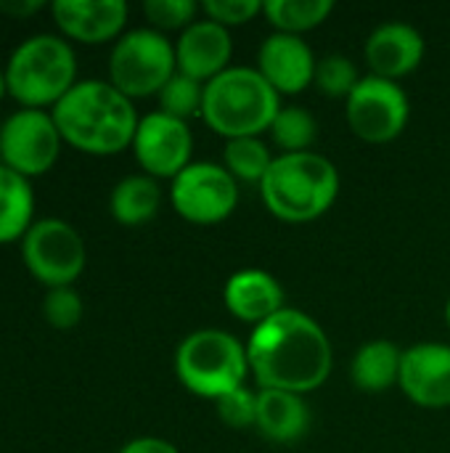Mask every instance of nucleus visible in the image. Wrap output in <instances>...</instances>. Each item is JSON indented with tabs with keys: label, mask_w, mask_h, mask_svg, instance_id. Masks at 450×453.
Returning a JSON list of instances; mask_svg holds the SVG:
<instances>
[{
	"label": "nucleus",
	"mask_w": 450,
	"mask_h": 453,
	"mask_svg": "<svg viewBox=\"0 0 450 453\" xmlns=\"http://www.w3.org/2000/svg\"><path fill=\"white\" fill-rule=\"evenodd\" d=\"M247 358L260 390H286L297 395L318 390L334 364L326 332L297 308H284L257 324L247 342Z\"/></svg>",
	"instance_id": "obj_1"
},
{
	"label": "nucleus",
	"mask_w": 450,
	"mask_h": 453,
	"mask_svg": "<svg viewBox=\"0 0 450 453\" xmlns=\"http://www.w3.org/2000/svg\"><path fill=\"white\" fill-rule=\"evenodd\" d=\"M50 114L64 143L90 157H111L130 149L141 122L133 98L98 77L77 80Z\"/></svg>",
	"instance_id": "obj_2"
},
{
	"label": "nucleus",
	"mask_w": 450,
	"mask_h": 453,
	"mask_svg": "<svg viewBox=\"0 0 450 453\" xmlns=\"http://www.w3.org/2000/svg\"><path fill=\"white\" fill-rule=\"evenodd\" d=\"M8 96L24 109H53L77 82V50L56 32H34L5 61Z\"/></svg>",
	"instance_id": "obj_3"
},
{
	"label": "nucleus",
	"mask_w": 450,
	"mask_h": 453,
	"mask_svg": "<svg viewBox=\"0 0 450 453\" xmlns=\"http://www.w3.org/2000/svg\"><path fill=\"white\" fill-rule=\"evenodd\" d=\"M260 194L278 220L310 223L337 202L339 170L316 151L278 154L260 183Z\"/></svg>",
	"instance_id": "obj_4"
},
{
	"label": "nucleus",
	"mask_w": 450,
	"mask_h": 453,
	"mask_svg": "<svg viewBox=\"0 0 450 453\" xmlns=\"http://www.w3.org/2000/svg\"><path fill=\"white\" fill-rule=\"evenodd\" d=\"M278 109V93L255 66H228L204 82L202 117L228 141L271 130Z\"/></svg>",
	"instance_id": "obj_5"
},
{
	"label": "nucleus",
	"mask_w": 450,
	"mask_h": 453,
	"mask_svg": "<svg viewBox=\"0 0 450 453\" xmlns=\"http://www.w3.org/2000/svg\"><path fill=\"white\" fill-rule=\"evenodd\" d=\"M175 374L188 393L217 401L244 388L249 374L247 348L223 329L191 332L175 350Z\"/></svg>",
	"instance_id": "obj_6"
},
{
	"label": "nucleus",
	"mask_w": 450,
	"mask_h": 453,
	"mask_svg": "<svg viewBox=\"0 0 450 453\" xmlns=\"http://www.w3.org/2000/svg\"><path fill=\"white\" fill-rule=\"evenodd\" d=\"M178 72L175 45L154 27H135L122 32L109 53V82L127 98L159 96V90Z\"/></svg>",
	"instance_id": "obj_7"
},
{
	"label": "nucleus",
	"mask_w": 450,
	"mask_h": 453,
	"mask_svg": "<svg viewBox=\"0 0 450 453\" xmlns=\"http://www.w3.org/2000/svg\"><path fill=\"white\" fill-rule=\"evenodd\" d=\"M19 252L29 276L48 289L74 287L88 265L85 239L64 218H37L21 236Z\"/></svg>",
	"instance_id": "obj_8"
},
{
	"label": "nucleus",
	"mask_w": 450,
	"mask_h": 453,
	"mask_svg": "<svg viewBox=\"0 0 450 453\" xmlns=\"http://www.w3.org/2000/svg\"><path fill=\"white\" fill-rule=\"evenodd\" d=\"M64 138L50 109H13L0 122V162L24 178L45 175L61 157Z\"/></svg>",
	"instance_id": "obj_9"
},
{
	"label": "nucleus",
	"mask_w": 450,
	"mask_h": 453,
	"mask_svg": "<svg viewBox=\"0 0 450 453\" xmlns=\"http://www.w3.org/2000/svg\"><path fill=\"white\" fill-rule=\"evenodd\" d=\"M175 212L196 226L225 220L239 204L236 178L215 162H191L172 178L170 191Z\"/></svg>",
	"instance_id": "obj_10"
},
{
	"label": "nucleus",
	"mask_w": 450,
	"mask_h": 453,
	"mask_svg": "<svg viewBox=\"0 0 450 453\" xmlns=\"http://www.w3.org/2000/svg\"><path fill=\"white\" fill-rule=\"evenodd\" d=\"M345 111L358 138L369 143H387L406 130L411 104L406 90L395 80L366 74L347 96Z\"/></svg>",
	"instance_id": "obj_11"
},
{
	"label": "nucleus",
	"mask_w": 450,
	"mask_h": 453,
	"mask_svg": "<svg viewBox=\"0 0 450 453\" xmlns=\"http://www.w3.org/2000/svg\"><path fill=\"white\" fill-rule=\"evenodd\" d=\"M130 149L138 165L146 170V175L172 180L191 165L194 135L188 122L156 109L141 117Z\"/></svg>",
	"instance_id": "obj_12"
},
{
	"label": "nucleus",
	"mask_w": 450,
	"mask_h": 453,
	"mask_svg": "<svg viewBox=\"0 0 450 453\" xmlns=\"http://www.w3.org/2000/svg\"><path fill=\"white\" fill-rule=\"evenodd\" d=\"M48 8L58 32L85 45L117 40L130 13L125 0H53Z\"/></svg>",
	"instance_id": "obj_13"
},
{
	"label": "nucleus",
	"mask_w": 450,
	"mask_h": 453,
	"mask_svg": "<svg viewBox=\"0 0 450 453\" xmlns=\"http://www.w3.org/2000/svg\"><path fill=\"white\" fill-rule=\"evenodd\" d=\"M400 390L422 409L450 406V345L422 342L403 350Z\"/></svg>",
	"instance_id": "obj_14"
},
{
	"label": "nucleus",
	"mask_w": 450,
	"mask_h": 453,
	"mask_svg": "<svg viewBox=\"0 0 450 453\" xmlns=\"http://www.w3.org/2000/svg\"><path fill=\"white\" fill-rule=\"evenodd\" d=\"M316 56L300 35L273 32L257 50V72L281 93H302L316 80Z\"/></svg>",
	"instance_id": "obj_15"
},
{
	"label": "nucleus",
	"mask_w": 450,
	"mask_h": 453,
	"mask_svg": "<svg viewBox=\"0 0 450 453\" xmlns=\"http://www.w3.org/2000/svg\"><path fill=\"white\" fill-rule=\"evenodd\" d=\"M424 50H427V42H424L422 32L408 21L379 24L363 45L371 74L395 80V82H398V77L411 74L422 64Z\"/></svg>",
	"instance_id": "obj_16"
},
{
	"label": "nucleus",
	"mask_w": 450,
	"mask_h": 453,
	"mask_svg": "<svg viewBox=\"0 0 450 453\" xmlns=\"http://www.w3.org/2000/svg\"><path fill=\"white\" fill-rule=\"evenodd\" d=\"M231 53H233V42H231L228 27H223L212 19L188 24L175 42L178 72H183L199 82H210L212 77L225 72Z\"/></svg>",
	"instance_id": "obj_17"
},
{
	"label": "nucleus",
	"mask_w": 450,
	"mask_h": 453,
	"mask_svg": "<svg viewBox=\"0 0 450 453\" xmlns=\"http://www.w3.org/2000/svg\"><path fill=\"white\" fill-rule=\"evenodd\" d=\"M223 300L236 319L257 326L284 311V287L263 268H244L225 281Z\"/></svg>",
	"instance_id": "obj_18"
},
{
	"label": "nucleus",
	"mask_w": 450,
	"mask_h": 453,
	"mask_svg": "<svg viewBox=\"0 0 450 453\" xmlns=\"http://www.w3.org/2000/svg\"><path fill=\"white\" fill-rule=\"evenodd\" d=\"M310 409L302 395L286 390H260L257 393V422L255 427L271 443L289 446L308 435Z\"/></svg>",
	"instance_id": "obj_19"
},
{
	"label": "nucleus",
	"mask_w": 450,
	"mask_h": 453,
	"mask_svg": "<svg viewBox=\"0 0 450 453\" xmlns=\"http://www.w3.org/2000/svg\"><path fill=\"white\" fill-rule=\"evenodd\" d=\"M37 196L32 180L0 162V244L21 242L29 226L37 220Z\"/></svg>",
	"instance_id": "obj_20"
},
{
	"label": "nucleus",
	"mask_w": 450,
	"mask_h": 453,
	"mask_svg": "<svg viewBox=\"0 0 450 453\" xmlns=\"http://www.w3.org/2000/svg\"><path fill=\"white\" fill-rule=\"evenodd\" d=\"M403 350L390 340H371L353 356L350 377L358 390L382 393L400 382Z\"/></svg>",
	"instance_id": "obj_21"
},
{
	"label": "nucleus",
	"mask_w": 450,
	"mask_h": 453,
	"mask_svg": "<svg viewBox=\"0 0 450 453\" xmlns=\"http://www.w3.org/2000/svg\"><path fill=\"white\" fill-rule=\"evenodd\" d=\"M162 204V188L156 178L146 173L125 175L119 183H114L109 194V212L122 226H143L149 223Z\"/></svg>",
	"instance_id": "obj_22"
},
{
	"label": "nucleus",
	"mask_w": 450,
	"mask_h": 453,
	"mask_svg": "<svg viewBox=\"0 0 450 453\" xmlns=\"http://www.w3.org/2000/svg\"><path fill=\"white\" fill-rule=\"evenodd\" d=\"M334 11V0H268L263 13L276 27V32L302 35L324 24Z\"/></svg>",
	"instance_id": "obj_23"
},
{
	"label": "nucleus",
	"mask_w": 450,
	"mask_h": 453,
	"mask_svg": "<svg viewBox=\"0 0 450 453\" xmlns=\"http://www.w3.org/2000/svg\"><path fill=\"white\" fill-rule=\"evenodd\" d=\"M271 135L281 154H300L310 151V146L316 143L318 125L305 106H281L271 125Z\"/></svg>",
	"instance_id": "obj_24"
},
{
	"label": "nucleus",
	"mask_w": 450,
	"mask_h": 453,
	"mask_svg": "<svg viewBox=\"0 0 450 453\" xmlns=\"http://www.w3.org/2000/svg\"><path fill=\"white\" fill-rule=\"evenodd\" d=\"M225 170L236 178V180H244V183H263L265 173L271 170L273 165V154L271 149L257 138H233L225 143Z\"/></svg>",
	"instance_id": "obj_25"
},
{
	"label": "nucleus",
	"mask_w": 450,
	"mask_h": 453,
	"mask_svg": "<svg viewBox=\"0 0 450 453\" xmlns=\"http://www.w3.org/2000/svg\"><path fill=\"white\" fill-rule=\"evenodd\" d=\"M202 104H204V82L183 72H175L170 82L159 90V111L178 117L183 122L194 114H202Z\"/></svg>",
	"instance_id": "obj_26"
},
{
	"label": "nucleus",
	"mask_w": 450,
	"mask_h": 453,
	"mask_svg": "<svg viewBox=\"0 0 450 453\" xmlns=\"http://www.w3.org/2000/svg\"><path fill=\"white\" fill-rule=\"evenodd\" d=\"M313 82L318 85L321 93L347 101V96L361 82V72H358L353 58H347L342 53H329L316 64V80Z\"/></svg>",
	"instance_id": "obj_27"
},
{
	"label": "nucleus",
	"mask_w": 450,
	"mask_h": 453,
	"mask_svg": "<svg viewBox=\"0 0 450 453\" xmlns=\"http://www.w3.org/2000/svg\"><path fill=\"white\" fill-rule=\"evenodd\" d=\"M85 316V303L74 287H56L48 289L42 297V319L53 329H74Z\"/></svg>",
	"instance_id": "obj_28"
},
{
	"label": "nucleus",
	"mask_w": 450,
	"mask_h": 453,
	"mask_svg": "<svg viewBox=\"0 0 450 453\" xmlns=\"http://www.w3.org/2000/svg\"><path fill=\"white\" fill-rule=\"evenodd\" d=\"M199 5L194 0H146L143 13L151 21L154 29H186L196 21Z\"/></svg>",
	"instance_id": "obj_29"
},
{
	"label": "nucleus",
	"mask_w": 450,
	"mask_h": 453,
	"mask_svg": "<svg viewBox=\"0 0 450 453\" xmlns=\"http://www.w3.org/2000/svg\"><path fill=\"white\" fill-rule=\"evenodd\" d=\"M215 409H217V417L228 427H236V430L255 427V422H257V393H252L247 385L236 388V390L220 395L215 401Z\"/></svg>",
	"instance_id": "obj_30"
},
{
	"label": "nucleus",
	"mask_w": 450,
	"mask_h": 453,
	"mask_svg": "<svg viewBox=\"0 0 450 453\" xmlns=\"http://www.w3.org/2000/svg\"><path fill=\"white\" fill-rule=\"evenodd\" d=\"M207 19L223 24V27H239L247 24L252 16H257L263 11L260 0H207L204 5Z\"/></svg>",
	"instance_id": "obj_31"
},
{
	"label": "nucleus",
	"mask_w": 450,
	"mask_h": 453,
	"mask_svg": "<svg viewBox=\"0 0 450 453\" xmlns=\"http://www.w3.org/2000/svg\"><path fill=\"white\" fill-rule=\"evenodd\" d=\"M119 453H180L170 441L164 438H154V435H143V438H133L127 441Z\"/></svg>",
	"instance_id": "obj_32"
},
{
	"label": "nucleus",
	"mask_w": 450,
	"mask_h": 453,
	"mask_svg": "<svg viewBox=\"0 0 450 453\" xmlns=\"http://www.w3.org/2000/svg\"><path fill=\"white\" fill-rule=\"evenodd\" d=\"M40 8H45V0H0V11L13 19H27Z\"/></svg>",
	"instance_id": "obj_33"
},
{
	"label": "nucleus",
	"mask_w": 450,
	"mask_h": 453,
	"mask_svg": "<svg viewBox=\"0 0 450 453\" xmlns=\"http://www.w3.org/2000/svg\"><path fill=\"white\" fill-rule=\"evenodd\" d=\"M8 96V80H5V66H0V101Z\"/></svg>",
	"instance_id": "obj_34"
},
{
	"label": "nucleus",
	"mask_w": 450,
	"mask_h": 453,
	"mask_svg": "<svg viewBox=\"0 0 450 453\" xmlns=\"http://www.w3.org/2000/svg\"><path fill=\"white\" fill-rule=\"evenodd\" d=\"M446 324H448V329H450V297H448V303H446Z\"/></svg>",
	"instance_id": "obj_35"
}]
</instances>
